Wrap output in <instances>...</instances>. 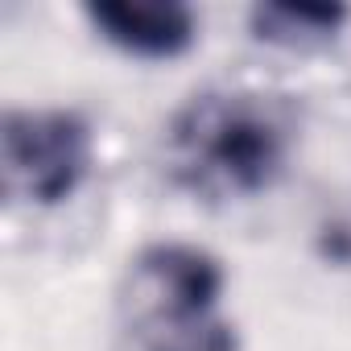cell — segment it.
<instances>
[{
	"mask_svg": "<svg viewBox=\"0 0 351 351\" xmlns=\"http://www.w3.org/2000/svg\"><path fill=\"white\" fill-rule=\"evenodd\" d=\"M289 120L265 95H195L169 124V165L207 199L261 195L285 165Z\"/></svg>",
	"mask_w": 351,
	"mask_h": 351,
	"instance_id": "obj_1",
	"label": "cell"
},
{
	"mask_svg": "<svg viewBox=\"0 0 351 351\" xmlns=\"http://www.w3.org/2000/svg\"><path fill=\"white\" fill-rule=\"evenodd\" d=\"M5 195L54 207L83 182L91 132L75 112H9L5 116Z\"/></svg>",
	"mask_w": 351,
	"mask_h": 351,
	"instance_id": "obj_2",
	"label": "cell"
},
{
	"mask_svg": "<svg viewBox=\"0 0 351 351\" xmlns=\"http://www.w3.org/2000/svg\"><path fill=\"white\" fill-rule=\"evenodd\" d=\"M219 289H223V269L215 256L191 244H153L132 261L124 310L132 330L186 322L211 314Z\"/></svg>",
	"mask_w": 351,
	"mask_h": 351,
	"instance_id": "obj_3",
	"label": "cell"
},
{
	"mask_svg": "<svg viewBox=\"0 0 351 351\" xmlns=\"http://www.w3.org/2000/svg\"><path fill=\"white\" fill-rule=\"evenodd\" d=\"M87 17L108 42L141 58H173L195 42V13L173 0H95Z\"/></svg>",
	"mask_w": 351,
	"mask_h": 351,
	"instance_id": "obj_4",
	"label": "cell"
},
{
	"mask_svg": "<svg viewBox=\"0 0 351 351\" xmlns=\"http://www.w3.org/2000/svg\"><path fill=\"white\" fill-rule=\"evenodd\" d=\"M343 21H347L343 5H314V0H269V5H256L248 13V25L261 42L289 50H310L330 42Z\"/></svg>",
	"mask_w": 351,
	"mask_h": 351,
	"instance_id": "obj_5",
	"label": "cell"
},
{
	"mask_svg": "<svg viewBox=\"0 0 351 351\" xmlns=\"http://www.w3.org/2000/svg\"><path fill=\"white\" fill-rule=\"evenodd\" d=\"M132 335L145 343V351H236V335L215 314L186 318V322H161V326H145Z\"/></svg>",
	"mask_w": 351,
	"mask_h": 351,
	"instance_id": "obj_6",
	"label": "cell"
}]
</instances>
